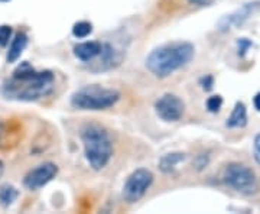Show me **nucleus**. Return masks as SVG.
I'll list each match as a JSON object with an SVG mask.
<instances>
[{
    "instance_id": "nucleus-1",
    "label": "nucleus",
    "mask_w": 260,
    "mask_h": 214,
    "mask_svg": "<svg viewBox=\"0 0 260 214\" xmlns=\"http://www.w3.org/2000/svg\"><path fill=\"white\" fill-rule=\"evenodd\" d=\"M52 87L54 74L51 71H37L29 63H22L12 78L3 83L2 93L13 100L34 102L51 93Z\"/></svg>"
},
{
    "instance_id": "nucleus-2",
    "label": "nucleus",
    "mask_w": 260,
    "mask_h": 214,
    "mask_svg": "<svg viewBox=\"0 0 260 214\" xmlns=\"http://www.w3.org/2000/svg\"><path fill=\"white\" fill-rule=\"evenodd\" d=\"M194 56V47L189 42H169L155 48L146 58V67L159 78L169 77Z\"/></svg>"
},
{
    "instance_id": "nucleus-3",
    "label": "nucleus",
    "mask_w": 260,
    "mask_h": 214,
    "mask_svg": "<svg viewBox=\"0 0 260 214\" xmlns=\"http://www.w3.org/2000/svg\"><path fill=\"white\" fill-rule=\"evenodd\" d=\"M84 143V155L90 167L100 171L109 164L113 155L112 140L107 132L97 125H88L81 132Z\"/></svg>"
},
{
    "instance_id": "nucleus-4",
    "label": "nucleus",
    "mask_w": 260,
    "mask_h": 214,
    "mask_svg": "<svg viewBox=\"0 0 260 214\" xmlns=\"http://www.w3.org/2000/svg\"><path fill=\"white\" fill-rule=\"evenodd\" d=\"M120 99V93L100 85H87L71 96V106L78 110H106Z\"/></svg>"
},
{
    "instance_id": "nucleus-5",
    "label": "nucleus",
    "mask_w": 260,
    "mask_h": 214,
    "mask_svg": "<svg viewBox=\"0 0 260 214\" xmlns=\"http://www.w3.org/2000/svg\"><path fill=\"white\" fill-rule=\"evenodd\" d=\"M224 182L242 194H251L257 190V177L253 169L243 164H230L224 171Z\"/></svg>"
},
{
    "instance_id": "nucleus-6",
    "label": "nucleus",
    "mask_w": 260,
    "mask_h": 214,
    "mask_svg": "<svg viewBox=\"0 0 260 214\" xmlns=\"http://www.w3.org/2000/svg\"><path fill=\"white\" fill-rule=\"evenodd\" d=\"M153 182V174L145 169L140 168L136 169L135 172H132L127 178V181L123 186V198L129 203H135L140 200L142 197L145 196V193L149 190V187L152 186Z\"/></svg>"
},
{
    "instance_id": "nucleus-7",
    "label": "nucleus",
    "mask_w": 260,
    "mask_h": 214,
    "mask_svg": "<svg viewBox=\"0 0 260 214\" xmlns=\"http://www.w3.org/2000/svg\"><path fill=\"white\" fill-rule=\"evenodd\" d=\"M185 110L184 102L175 94H164L155 103V112L164 121H178Z\"/></svg>"
},
{
    "instance_id": "nucleus-8",
    "label": "nucleus",
    "mask_w": 260,
    "mask_h": 214,
    "mask_svg": "<svg viewBox=\"0 0 260 214\" xmlns=\"http://www.w3.org/2000/svg\"><path fill=\"white\" fill-rule=\"evenodd\" d=\"M58 172V167L52 162H44L37 168L30 169L28 174L23 178V186L28 190H39L44 186H47L48 182L55 177Z\"/></svg>"
},
{
    "instance_id": "nucleus-9",
    "label": "nucleus",
    "mask_w": 260,
    "mask_h": 214,
    "mask_svg": "<svg viewBox=\"0 0 260 214\" xmlns=\"http://www.w3.org/2000/svg\"><path fill=\"white\" fill-rule=\"evenodd\" d=\"M260 8V2H250V3H244L240 9L233 12L230 15L224 16L218 22V29L220 30H229L233 26H239L242 25L244 20L250 18L251 15Z\"/></svg>"
},
{
    "instance_id": "nucleus-10",
    "label": "nucleus",
    "mask_w": 260,
    "mask_h": 214,
    "mask_svg": "<svg viewBox=\"0 0 260 214\" xmlns=\"http://www.w3.org/2000/svg\"><path fill=\"white\" fill-rule=\"evenodd\" d=\"M102 52V44L95 42V41H90V42H83L74 47V55L84 63H88L94 59L95 56L100 55Z\"/></svg>"
},
{
    "instance_id": "nucleus-11",
    "label": "nucleus",
    "mask_w": 260,
    "mask_h": 214,
    "mask_svg": "<svg viewBox=\"0 0 260 214\" xmlns=\"http://www.w3.org/2000/svg\"><path fill=\"white\" fill-rule=\"evenodd\" d=\"M247 125V110L246 106L242 102L236 103L234 109H233L232 114L227 117L225 126L230 129H240Z\"/></svg>"
},
{
    "instance_id": "nucleus-12",
    "label": "nucleus",
    "mask_w": 260,
    "mask_h": 214,
    "mask_svg": "<svg viewBox=\"0 0 260 214\" xmlns=\"http://www.w3.org/2000/svg\"><path fill=\"white\" fill-rule=\"evenodd\" d=\"M28 45V37H26V34L25 32H18L15 38H13V41H12V44H10L9 51H8V56H6V61L8 63H15V61H18L20 55H22V52H23V49L26 48Z\"/></svg>"
},
{
    "instance_id": "nucleus-13",
    "label": "nucleus",
    "mask_w": 260,
    "mask_h": 214,
    "mask_svg": "<svg viewBox=\"0 0 260 214\" xmlns=\"http://www.w3.org/2000/svg\"><path fill=\"white\" fill-rule=\"evenodd\" d=\"M185 154H182V152H172V154H167L165 157H162V159L159 161V168H160V171L162 172H165V174H169V172H172L175 168L181 164V162H184L185 161Z\"/></svg>"
},
{
    "instance_id": "nucleus-14",
    "label": "nucleus",
    "mask_w": 260,
    "mask_h": 214,
    "mask_svg": "<svg viewBox=\"0 0 260 214\" xmlns=\"http://www.w3.org/2000/svg\"><path fill=\"white\" fill-rule=\"evenodd\" d=\"M19 196V191L10 184H5L0 187V204L3 207H9L16 201Z\"/></svg>"
},
{
    "instance_id": "nucleus-15",
    "label": "nucleus",
    "mask_w": 260,
    "mask_h": 214,
    "mask_svg": "<svg viewBox=\"0 0 260 214\" xmlns=\"http://www.w3.org/2000/svg\"><path fill=\"white\" fill-rule=\"evenodd\" d=\"M93 32V25L87 20H81L77 22L73 28V35L75 38H87L90 34Z\"/></svg>"
},
{
    "instance_id": "nucleus-16",
    "label": "nucleus",
    "mask_w": 260,
    "mask_h": 214,
    "mask_svg": "<svg viewBox=\"0 0 260 214\" xmlns=\"http://www.w3.org/2000/svg\"><path fill=\"white\" fill-rule=\"evenodd\" d=\"M205 106H207V110H208V112L217 113L221 109V106H223V97H221V96H211V97L207 100Z\"/></svg>"
},
{
    "instance_id": "nucleus-17",
    "label": "nucleus",
    "mask_w": 260,
    "mask_h": 214,
    "mask_svg": "<svg viewBox=\"0 0 260 214\" xmlns=\"http://www.w3.org/2000/svg\"><path fill=\"white\" fill-rule=\"evenodd\" d=\"M10 35H12V28H10V26H8V25L0 26V47L8 45Z\"/></svg>"
},
{
    "instance_id": "nucleus-18",
    "label": "nucleus",
    "mask_w": 260,
    "mask_h": 214,
    "mask_svg": "<svg viewBox=\"0 0 260 214\" xmlns=\"http://www.w3.org/2000/svg\"><path fill=\"white\" fill-rule=\"evenodd\" d=\"M251 47V42L247 39V38H242V39H239L237 41V48H239V54L240 55H244L246 54V51Z\"/></svg>"
},
{
    "instance_id": "nucleus-19",
    "label": "nucleus",
    "mask_w": 260,
    "mask_h": 214,
    "mask_svg": "<svg viewBox=\"0 0 260 214\" xmlns=\"http://www.w3.org/2000/svg\"><path fill=\"white\" fill-rule=\"evenodd\" d=\"M253 155L256 162L260 165V133L254 138V143H253Z\"/></svg>"
},
{
    "instance_id": "nucleus-20",
    "label": "nucleus",
    "mask_w": 260,
    "mask_h": 214,
    "mask_svg": "<svg viewBox=\"0 0 260 214\" xmlns=\"http://www.w3.org/2000/svg\"><path fill=\"white\" fill-rule=\"evenodd\" d=\"M215 0H188L189 5L198 6V8H205V6H211Z\"/></svg>"
},
{
    "instance_id": "nucleus-21",
    "label": "nucleus",
    "mask_w": 260,
    "mask_h": 214,
    "mask_svg": "<svg viewBox=\"0 0 260 214\" xmlns=\"http://www.w3.org/2000/svg\"><path fill=\"white\" fill-rule=\"evenodd\" d=\"M201 84H203V88H205V90H210V88L213 87V77H211V75H207V77H204V78L201 80Z\"/></svg>"
},
{
    "instance_id": "nucleus-22",
    "label": "nucleus",
    "mask_w": 260,
    "mask_h": 214,
    "mask_svg": "<svg viewBox=\"0 0 260 214\" xmlns=\"http://www.w3.org/2000/svg\"><path fill=\"white\" fill-rule=\"evenodd\" d=\"M253 104H254V109L260 112V93H257L254 96V99H253Z\"/></svg>"
},
{
    "instance_id": "nucleus-23",
    "label": "nucleus",
    "mask_w": 260,
    "mask_h": 214,
    "mask_svg": "<svg viewBox=\"0 0 260 214\" xmlns=\"http://www.w3.org/2000/svg\"><path fill=\"white\" fill-rule=\"evenodd\" d=\"M3 172H5V164H3V162L0 161V177L3 175Z\"/></svg>"
},
{
    "instance_id": "nucleus-24",
    "label": "nucleus",
    "mask_w": 260,
    "mask_h": 214,
    "mask_svg": "<svg viewBox=\"0 0 260 214\" xmlns=\"http://www.w3.org/2000/svg\"><path fill=\"white\" fill-rule=\"evenodd\" d=\"M3 135V125H2V121H0V136Z\"/></svg>"
},
{
    "instance_id": "nucleus-25",
    "label": "nucleus",
    "mask_w": 260,
    "mask_h": 214,
    "mask_svg": "<svg viewBox=\"0 0 260 214\" xmlns=\"http://www.w3.org/2000/svg\"><path fill=\"white\" fill-rule=\"evenodd\" d=\"M6 2H9V0H0V3H6Z\"/></svg>"
}]
</instances>
